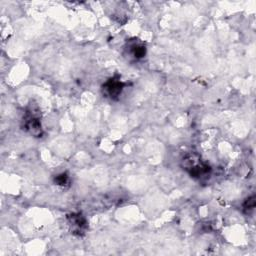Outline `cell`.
Here are the masks:
<instances>
[{
    "mask_svg": "<svg viewBox=\"0 0 256 256\" xmlns=\"http://www.w3.org/2000/svg\"><path fill=\"white\" fill-rule=\"evenodd\" d=\"M54 182L56 185L61 186V187H66L69 185L70 183V178L66 173H61L59 175H57L54 179Z\"/></svg>",
    "mask_w": 256,
    "mask_h": 256,
    "instance_id": "6",
    "label": "cell"
},
{
    "mask_svg": "<svg viewBox=\"0 0 256 256\" xmlns=\"http://www.w3.org/2000/svg\"><path fill=\"white\" fill-rule=\"evenodd\" d=\"M125 49L127 51V55L135 60L142 59L146 55V46L138 39L129 40Z\"/></svg>",
    "mask_w": 256,
    "mask_h": 256,
    "instance_id": "5",
    "label": "cell"
},
{
    "mask_svg": "<svg viewBox=\"0 0 256 256\" xmlns=\"http://www.w3.org/2000/svg\"><path fill=\"white\" fill-rule=\"evenodd\" d=\"M182 166L191 178L198 181L207 180L211 175V167L196 153L187 154L182 160Z\"/></svg>",
    "mask_w": 256,
    "mask_h": 256,
    "instance_id": "1",
    "label": "cell"
},
{
    "mask_svg": "<svg viewBox=\"0 0 256 256\" xmlns=\"http://www.w3.org/2000/svg\"><path fill=\"white\" fill-rule=\"evenodd\" d=\"M22 128L34 137H41L43 129L41 125V113L36 104H29L22 118Z\"/></svg>",
    "mask_w": 256,
    "mask_h": 256,
    "instance_id": "2",
    "label": "cell"
},
{
    "mask_svg": "<svg viewBox=\"0 0 256 256\" xmlns=\"http://www.w3.org/2000/svg\"><path fill=\"white\" fill-rule=\"evenodd\" d=\"M255 207V196L252 195L250 197H248L245 202L243 203V209L245 212H249L251 210H253Z\"/></svg>",
    "mask_w": 256,
    "mask_h": 256,
    "instance_id": "7",
    "label": "cell"
},
{
    "mask_svg": "<svg viewBox=\"0 0 256 256\" xmlns=\"http://www.w3.org/2000/svg\"><path fill=\"white\" fill-rule=\"evenodd\" d=\"M70 229L73 234L82 236L88 227L85 217L80 213H72L67 217Z\"/></svg>",
    "mask_w": 256,
    "mask_h": 256,
    "instance_id": "4",
    "label": "cell"
},
{
    "mask_svg": "<svg viewBox=\"0 0 256 256\" xmlns=\"http://www.w3.org/2000/svg\"><path fill=\"white\" fill-rule=\"evenodd\" d=\"M124 87L125 83L121 81L120 76L115 75L109 78L102 85V93L106 98H109L111 100H118Z\"/></svg>",
    "mask_w": 256,
    "mask_h": 256,
    "instance_id": "3",
    "label": "cell"
}]
</instances>
